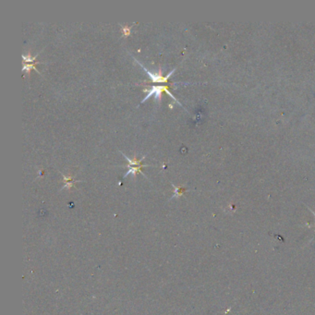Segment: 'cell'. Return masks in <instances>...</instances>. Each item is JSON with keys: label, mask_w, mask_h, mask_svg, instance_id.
<instances>
[{"label": "cell", "mask_w": 315, "mask_h": 315, "mask_svg": "<svg viewBox=\"0 0 315 315\" xmlns=\"http://www.w3.org/2000/svg\"><path fill=\"white\" fill-rule=\"evenodd\" d=\"M163 91H165V93H167L170 97H172V98H173L175 101H176L177 104H179V105H182L180 103H179V101L177 100L176 97L171 94V91L168 90L167 86H152L151 89H149V93L147 94V95L144 97V98H143V100H142L141 103V104H142V103H144L148 98H150L152 95H154V99H155V100L160 101V100H161V93H162Z\"/></svg>", "instance_id": "cell-1"}, {"label": "cell", "mask_w": 315, "mask_h": 315, "mask_svg": "<svg viewBox=\"0 0 315 315\" xmlns=\"http://www.w3.org/2000/svg\"><path fill=\"white\" fill-rule=\"evenodd\" d=\"M135 60H136L137 62H138L139 64L141 65V68H143V70H144L146 71L147 75L151 78L152 82H167V79H168V78H169V77H171V76H172V74H173V73L175 72V70H171V71L167 74V76H165V77H164V76L162 75V73H161V68H160V70H159V72H158V73H153V72H151V71H149V70H147V68H146L144 66H143L140 61H138L137 59H135Z\"/></svg>", "instance_id": "cell-2"}, {"label": "cell", "mask_w": 315, "mask_h": 315, "mask_svg": "<svg viewBox=\"0 0 315 315\" xmlns=\"http://www.w3.org/2000/svg\"><path fill=\"white\" fill-rule=\"evenodd\" d=\"M147 167V165H139V167H130L129 170H128V171L125 173L124 177H126L127 176H129V174H133V176H135L137 172H140V173H141L143 176H145V175L141 172V167Z\"/></svg>", "instance_id": "cell-3"}, {"label": "cell", "mask_w": 315, "mask_h": 315, "mask_svg": "<svg viewBox=\"0 0 315 315\" xmlns=\"http://www.w3.org/2000/svg\"><path fill=\"white\" fill-rule=\"evenodd\" d=\"M122 155H123V156H124V157H125L126 159H127L128 161H129V167H130V165H133V167H134V165H138V167H139V165H141V161H142V160L145 158V155H143V156H142V158H141V159H139V160H137L136 156H134L133 160H131V159H129V158L128 156H126L124 153H122Z\"/></svg>", "instance_id": "cell-4"}, {"label": "cell", "mask_w": 315, "mask_h": 315, "mask_svg": "<svg viewBox=\"0 0 315 315\" xmlns=\"http://www.w3.org/2000/svg\"><path fill=\"white\" fill-rule=\"evenodd\" d=\"M120 26H121L122 31H123V36H129L130 34V29L133 27V25L127 26V25H121V24H120Z\"/></svg>", "instance_id": "cell-5"}, {"label": "cell", "mask_w": 315, "mask_h": 315, "mask_svg": "<svg viewBox=\"0 0 315 315\" xmlns=\"http://www.w3.org/2000/svg\"><path fill=\"white\" fill-rule=\"evenodd\" d=\"M173 188H175V194H174V196L172 197V198H175V197H179L180 195H182V194H183V192L185 191V190H184V188H179V187H176L175 185H173Z\"/></svg>", "instance_id": "cell-6"}, {"label": "cell", "mask_w": 315, "mask_h": 315, "mask_svg": "<svg viewBox=\"0 0 315 315\" xmlns=\"http://www.w3.org/2000/svg\"><path fill=\"white\" fill-rule=\"evenodd\" d=\"M34 66H35V64H27V65H24L23 67H22V70H23V71H26V72H29V71H30L31 70H32V68H33V70H35L39 74H41V73H40L39 71H38V70H37V68H35V67H34Z\"/></svg>", "instance_id": "cell-7"}, {"label": "cell", "mask_w": 315, "mask_h": 315, "mask_svg": "<svg viewBox=\"0 0 315 315\" xmlns=\"http://www.w3.org/2000/svg\"><path fill=\"white\" fill-rule=\"evenodd\" d=\"M37 56H38V54H37L35 56L32 57V56H31V53H29L27 56L22 55V59H23L25 62H32V61H34V60L37 58Z\"/></svg>", "instance_id": "cell-8"}, {"label": "cell", "mask_w": 315, "mask_h": 315, "mask_svg": "<svg viewBox=\"0 0 315 315\" xmlns=\"http://www.w3.org/2000/svg\"><path fill=\"white\" fill-rule=\"evenodd\" d=\"M63 179H64V181H65V183H68V182H70V181H74L73 180V177H71V176H64V175H63Z\"/></svg>", "instance_id": "cell-9"}, {"label": "cell", "mask_w": 315, "mask_h": 315, "mask_svg": "<svg viewBox=\"0 0 315 315\" xmlns=\"http://www.w3.org/2000/svg\"><path fill=\"white\" fill-rule=\"evenodd\" d=\"M308 208H309V207H308ZM309 209H310V208H309ZM310 211H311V213H312V214H313V215H314V216H315V213H314V212H313V211H312V210H311V209H310Z\"/></svg>", "instance_id": "cell-10"}, {"label": "cell", "mask_w": 315, "mask_h": 315, "mask_svg": "<svg viewBox=\"0 0 315 315\" xmlns=\"http://www.w3.org/2000/svg\"><path fill=\"white\" fill-rule=\"evenodd\" d=\"M314 237H315V235H314Z\"/></svg>", "instance_id": "cell-11"}]
</instances>
